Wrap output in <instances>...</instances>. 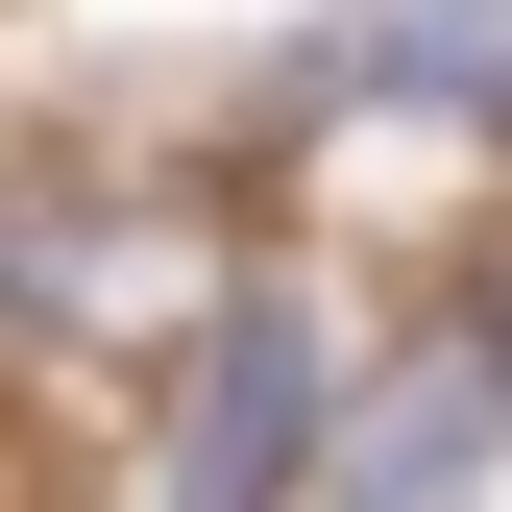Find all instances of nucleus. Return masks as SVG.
<instances>
[{
    "instance_id": "obj_1",
    "label": "nucleus",
    "mask_w": 512,
    "mask_h": 512,
    "mask_svg": "<svg viewBox=\"0 0 512 512\" xmlns=\"http://www.w3.org/2000/svg\"><path fill=\"white\" fill-rule=\"evenodd\" d=\"M317 415H342V366H317V317H293V293H244L220 342L171 366V512H293Z\"/></svg>"
},
{
    "instance_id": "obj_2",
    "label": "nucleus",
    "mask_w": 512,
    "mask_h": 512,
    "mask_svg": "<svg viewBox=\"0 0 512 512\" xmlns=\"http://www.w3.org/2000/svg\"><path fill=\"white\" fill-rule=\"evenodd\" d=\"M488 439H512V391L439 342V366H391V415H366V439H317V464H293V512H464Z\"/></svg>"
},
{
    "instance_id": "obj_3",
    "label": "nucleus",
    "mask_w": 512,
    "mask_h": 512,
    "mask_svg": "<svg viewBox=\"0 0 512 512\" xmlns=\"http://www.w3.org/2000/svg\"><path fill=\"white\" fill-rule=\"evenodd\" d=\"M342 74H366V98H512V25H366Z\"/></svg>"
},
{
    "instance_id": "obj_4",
    "label": "nucleus",
    "mask_w": 512,
    "mask_h": 512,
    "mask_svg": "<svg viewBox=\"0 0 512 512\" xmlns=\"http://www.w3.org/2000/svg\"><path fill=\"white\" fill-rule=\"evenodd\" d=\"M464 366H488V391H512V269H488V317H464Z\"/></svg>"
}]
</instances>
